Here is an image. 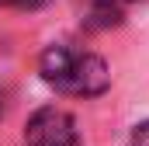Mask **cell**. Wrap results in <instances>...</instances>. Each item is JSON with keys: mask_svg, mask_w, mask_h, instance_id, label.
Segmentation results:
<instances>
[{"mask_svg": "<svg viewBox=\"0 0 149 146\" xmlns=\"http://www.w3.org/2000/svg\"><path fill=\"white\" fill-rule=\"evenodd\" d=\"M24 146H83L80 132H76V122L70 111L56 108H38L28 125H24Z\"/></svg>", "mask_w": 149, "mask_h": 146, "instance_id": "cell-1", "label": "cell"}, {"mask_svg": "<svg viewBox=\"0 0 149 146\" xmlns=\"http://www.w3.org/2000/svg\"><path fill=\"white\" fill-rule=\"evenodd\" d=\"M111 84V73H108V63L94 52H76L73 70L63 84V94H76V98H97L104 94Z\"/></svg>", "mask_w": 149, "mask_h": 146, "instance_id": "cell-2", "label": "cell"}, {"mask_svg": "<svg viewBox=\"0 0 149 146\" xmlns=\"http://www.w3.org/2000/svg\"><path fill=\"white\" fill-rule=\"evenodd\" d=\"M73 59H76V52L70 49V45H49V49L42 52V59H38V73H42V80H45L49 87L63 91L66 77H70V70H73Z\"/></svg>", "mask_w": 149, "mask_h": 146, "instance_id": "cell-3", "label": "cell"}, {"mask_svg": "<svg viewBox=\"0 0 149 146\" xmlns=\"http://www.w3.org/2000/svg\"><path fill=\"white\" fill-rule=\"evenodd\" d=\"M132 146H149V118L132 129Z\"/></svg>", "mask_w": 149, "mask_h": 146, "instance_id": "cell-4", "label": "cell"}, {"mask_svg": "<svg viewBox=\"0 0 149 146\" xmlns=\"http://www.w3.org/2000/svg\"><path fill=\"white\" fill-rule=\"evenodd\" d=\"M0 4H3V7H17V11H35L45 0H0Z\"/></svg>", "mask_w": 149, "mask_h": 146, "instance_id": "cell-5", "label": "cell"}, {"mask_svg": "<svg viewBox=\"0 0 149 146\" xmlns=\"http://www.w3.org/2000/svg\"><path fill=\"white\" fill-rule=\"evenodd\" d=\"M125 4H132V0H125Z\"/></svg>", "mask_w": 149, "mask_h": 146, "instance_id": "cell-6", "label": "cell"}]
</instances>
